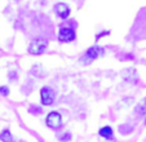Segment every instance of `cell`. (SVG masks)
<instances>
[{
	"instance_id": "cell-1",
	"label": "cell",
	"mask_w": 146,
	"mask_h": 142,
	"mask_svg": "<svg viewBox=\"0 0 146 142\" xmlns=\"http://www.w3.org/2000/svg\"><path fill=\"white\" fill-rule=\"evenodd\" d=\"M48 41L45 39H34L29 45V53L34 56H39L47 49Z\"/></svg>"
},
{
	"instance_id": "cell-2",
	"label": "cell",
	"mask_w": 146,
	"mask_h": 142,
	"mask_svg": "<svg viewBox=\"0 0 146 142\" xmlns=\"http://www.w3.org/2000/svg\"><path fill=\"white\" fill-rule=\"evenodd\" d=\"M104 53V49H102L101 46H92V48H89L88 50L86 52V54H84V57L82 58V61L84 63H91L92 61H94L97 57H100V56Z\"/></svg>"
},
{
	"instance_id": "cell-3",
	"label": "cell",
	"mask_w": 146,
	"mask_h": 142,
	"mask_svg": "<svg viewBox=\"0 0 146 142\" xmlns=\"http://www.w3.org/2000/svg\"><path fill=\"white\" fill-rule=\"evenodd\" d=\"M58 40L61 43H70L75 40V31L70 27H61L58 34Z\"/></svg>"
},
{
	"instance_id": "cell-4",
	"label": "cell",
	"mask_w": 146,
	"mask_h": 142,
	"mask_svg": "<svg viewBox=\"0 0 146 142\" xmlns=\"http://www.w3.org/2000/svg\"><path fill=\"white\" fill-rule=\"evenodd\" d=\"M40 97H41V102L45 106H49L53 104L54 101V90L50 89L48 87H44L40 89Z\"/></svg>"
},
{
	"instance_id": "cell-5",
	"label": "cell",
	"mask_w": 146,
	"mask_h": 142,
	"mask_svg": "<svg viewBox=\"0 0 146 142\" xmlns=\"http://www.w3.org/2000/svg\"><path fill=\"white\" fill-rule=\"evenodd\" d=\"M61 124H62V116H61L58 112L53 111L47 116V125L49 127V128L57 129L61 127Z\"/></svg>"
},
{
	"instance_id": "cell-6",
	"label": "cell",
	"mask_w": 146,
	"mask_h": 142,
	"mask_svg": "<svg viewBox=\"0 0 146 142\" xmlns=\"http://www.w3.org/2000/svg\"><path fill=\"white\" fill-rule=\"evenodd\" d=\"M54 11H56V13L58 14V17H61V18H64V19L67 18L70 14V8L64 3L57 4V5L54 7Z\"/></svg>"
},
{
	"instance_id": "cell-7",
	"label": "cell",
	"mask_w": 146,
	"mask_h": 142,
	"mask_svg": "<svg viewBox=\"0 0 146 142\" xmlns=\"http://www.w3.org/2000/svg\"><path fill=\"white\" fill-rule=\"evenodd\" d=\"M98 133H100V136L104 137V138H106V139H113V129L108 125L100 129Z\"/></svg>"
},
{
	"instance_id": "cell-8",
	"label": "cell",
	"mask_w": 146,
	"mask_h": 142,
	"mask_svg": "<svg viewBox=\"0 0 146 142\" xmlns=\"http://www.w3.org/2000/svg\"><path fill=\"white\" fill-rule=\"evenodd\" d=\"M136 112L138 115H145L146 114V98H143L140 104L136 106Z\"/></svg>"
},
{
	"instance_id": "cell-9",
	"label": "cell",
	"mask_w": 146,
	"mask_h": 142,
	"mask_svg": "<svg viewBox=\"0 0 146 142\" xmlns=\"http://www.w3.org/2000/svg\"><path fill=\"white\" fill-rule=\"evenodd\" d=\"M0 139L3 142H12V133L8 129H5V131H3L1 134H0Z\"/></svg>"
},
{
	"instance_id": "cell-10",
	"label": "cell",
	"mask_w": 146,
	"mask_h": 142,
	"mask_svg": "<svg viewBox=\"0 0 146 142\" xmlns=\"http://www.w3.org/2000/svg\"><path fill=\"white\" fill-rule=\"evenodd\" d=\"M29 112H31L33 115H40L43 112V109L40 106H36V105H33V106L29 109Z\"/></svg>"
},
{
	"instance_id": "cell-11",
	"label": "cell",
	"mask_w": 146,
	"mask_h": 142,
	"mask_svg": "<svg viewBox=\"0 0 146 142\" xmlns=\"http://www.w3.org/2000/svg\"><path fill=\"white\" fill-rule=\"evenodd\" d=\"M0 93H1L3 96H8V94H9V89L7 87H0Z\"/></svg>"
}]
</instances>
